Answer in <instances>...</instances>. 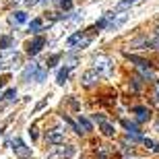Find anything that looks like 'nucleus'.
Listing matches in <instances>:
<instances>
[{
  "instance_id": "1",
  "label": "nucleus",
  "mask_w": 159,
  "mask_h": 159,
  "mask_svg": "<svg viewBox=\"0 0 159 159\" xmlns=\"http://www.w3.org/2000/svg\"><path fill=\"white\" fill-rule=\"evenodd\" d=\"M77 153V147H72V145H58V147H52L48 151V157L50 159H70L75 157Z\"/></svg>"
},
{
  "instance_id": "2",
  "label": "nucleus",
  "mask_w": 159,
  "mask_h": 159,
  "mask_svg": "<svg viewBox=\"0 0 159 159\" xmlns=\"http://www.w3.org/2000/svg\"><path fill=\"white\" fill-rule=\"evenodd\" d=\"M46 141L52 145V147H58V145H64V130L62 128H52L48 130Z\"/></svg>"
},
{
  "instance_id": "3",
  "label": "nucleus",
  "mask_w": 159,
  "mask_h": 159,
  "mask_svg": "<svg viewBox=\"0 0 159 159\" xmlns=\"http://www.w3.org/2000/svg\"><path fill=\"white\" fill-rule=\"evenodd\" d=\"M11 145H12V151H15L19 157H31V149L27 147V145H25V143L21 141L19 136H15V139H12Z\"/></svg>"
},
{
  "instance_id": "4",
  "label": "nucleus",
  "mask_w": 159,
  "mask_h": 159,
  "mask_svg": "<svg viewBox=\"0 0 159 159\" xmlns=\"http://www.w3.org/2000/svg\"><path fill=\"white\" fill-rule=\"evenodd\" d=\"M43 46H46V37H43V35H37L35 39L27 46V52H29L31 56H35V54L41 52V48H43Z\"/></svg>"
},
{
  "instance_id": "5",
  "label": "nucleus",
  "mask_w": 159,
  "mask_h": 159,
  "mask_svg": "<svg viewBox=\"0 0 159 159\" xmlns=\"http://www.w3.org/2000/svg\"><path fill=\"white\" fill-rule=\"evenodd\" d=\"M81 81H83V85H87V87H89V85H93L95 81H99V70H95V68H93V70H87L85 75H83Z\"/></svg>"
},
{
  "instance_id": "6",
  "label": "nucleus",
  "mask_w": 159,
  "mask_h": 159,
  "mask_svg": "<svg viewBox=\"0 0 159 159\" xmlns=\"http://www.w3.org/2000/svg\"><path fill=\"white\" fill-rule=\"evenodd\" d=\"M110 64H112V60L107 58V56H97L95 58V70H107L110 68Z\"/></svg>"
},
{
  "instance_id": "7",
  "label": "nucleus",
  "mask_w": 159,
  "mask_h": 159,
  "mask_svg": "<svg viewBox=\"0 0 159 159\" xmlns=\"http://www.w3.org/2000/svg\"><path fill=\"white\" fill-rule=\"evenodd\" d=\"M37 72H39V66H37L35 62H31V64L27 66V68H25V72H23V81H29V79L33 81Z\"/></svg>"
},
{
  "instance_id": "8",
  "label": "nucleus",
  "mask_w": 159,
  "mask_h": 159,
  "mask_svg": "<svg viewBox=\"0 0 159 159\" xmlns=\"http://www.w3.org/2000/svg\"><path fill=\"white\" fill-rule=\"evenodd\" d=\"M134 114H136V122H147L151 118V112H149L147 107H134Z\"/></svg>"
},
{
  "instance_id": "9",
  "label": "nucleus",
  "mask_w": 159,
  "mask_h": 159,
  "mask_svg": "<svg viewBox=\"0 0 159 159\" xmlns=\"http://www.w3.org/2000/svg\"><path fill=\"white\" fill-rule=\"evenodd\" d=\"M126 21H128V15H120L118 19H114L112 23H110V27H107V29H110V31H118L120 27L126 23Z\"/></svg>"
},
{
  "instance_id": "10",
  "label": "nucleus",
  "mask_w": 159,
  "mask_h": 159,
  "mask_svg": "<svg viewBox=\"0 0 159 159\" xmlns=\"http://www.w3.org/2000/svg\"><path fill=\"white\" fill-rule=\"evenodd\" d=\"M25 21H27V15H25L23 11H17V12L11 15V23L12 25H21V23H25Z\"/></svg>"
},
{
  "instance_id": "11",
  "label": "nucleus",
  "mask_w": 159,
  "mask_h": 159,
  "mask_svg": "<svg viewBox=\"0 0 159 159\" xmlns=\"http://www.w3.org/2000/svg\"><path fill=\"white\" fill-rule=\"evenodd\" d=\"M68 70H70L68 66H64V68H60V70H58V75H56V83H58V85H64V83H66V79H68Z\"/></svg>"
},
{
  "instance_id": "12",
  "label": "nucleus",
  "mask_w": 159,
  "mask_h": 159,
  "mask_svg": "<svg viewBox=\"0 0 159 159\" xmlns=\"http://www.w3.org/2000/svg\"><path fill=\"white\" fill-rule=\"evenodd\" d=\"M81 35H83L81 31H79V33H75V35H70L68 39H66V46H68V48H72V46H77V43L81 46V43H83V41H81Z\"/></svg>"
},
{
  "instance_id": "13",
  "label": "nucleus",
  "mask_w": 159,
  "mask_h": 159,
  "mask_svg": "<svg viewBox=\"0 0 159 159\" xmlns=\"http://www.w3.org/2000/svg\"><path fill=\"white\" fill-rule=\"evenodd\" d=\"M41 27H43V21L41 19H33L29 23V29L33 31V33H37V31H41Z\"/></svg>"
},
{
  "instance_id": "14",
  "label": "nucleus",
  "mask_w": 159,
  "mask_h": 159,
  "mask_svg": "<svg viewBox=\"0 0 159 159\" xmlns=\"http://www.w3.org/2000/svg\"><path fill=\"white\" fill-rule=\"evenodd\" d=\"M79 128H83V132H87V130H91V122H89L87 118L79 116Z\"/></svg>"
},
{
  "instance_id": "15",
  "label": "nucleus",
  "mask_w": 159,
  "mask_h": 159,
  "mask_svg": "<svg viewBox=\"0 0 159 159\" xmlns=\"http://www.w3.org/2000/svg\"><path fill=\"white\" fill-rule=\"evenodd\" d=\"M11 46H12V37L11 35H2V37H0V50L11 48Z\"/></svg>"
},
{
  "instance_id": "16",
  "label": "nucleus",
  "mask_w": 159,
  "mask_h": 159,
  "mask_svg": "<svg viewBox=\"0 0 159 159\" xmlns=\"http://www.w3.org/2000/svg\"><path fill=\"white\" fill-rule=\"evenodd\" d=\"M136 0H120L118 6H116V11H124V8H128V6H132Z\"/></svg>"
},
{
  "instance_id": "17",
  "label": "nucleus",
  "mask_w": 159,
  "mask_h": 159,
  "mask_svg": "<svg viewBox=\"0 0 159 159\" xmlns=\"http://www.w3.org/2000/svg\"><path fill=\"white\" fill-rule=\"evenodd\" d=\"M101 132H103V134H106V136H114V126H112V124H101Z\"/></svg>"
},
{
  "instance_id": "18",
  "label": "nucleus",
  "mask_w": 159,
  "mask_h": 159,
  "mask_svg": "<svg viewBox=\"0 0 159 159\" xmlns=\"http://www.w3.org/2000/svg\"><path fill=\"white\" fill-rule=\"evenodd\" d=\"M15 97H17V89H6V91H4V99L12 101Z\"/></svg>"
},
{
  "instance_id": "19",
  "label": "nucleus",
  "mask_w": 159,
  "mask_h": 159,
  "mask_svg": "<svg viewBox=\"0 0 159 159\" xmlns=\"http://www.w3.org/2000/svg\"><path fill=\"white\" fill-rule=\"evenodd\" d=\"M103 27H110V23H107V15L103 19H99L97 23H95V29H103Z\"/></svg>"
},
{
  "instance_id": "20",
  "label": "nucleus",
  "mask_w": 159,
  "mask_h": 159,
  "mask_svg": "<svg viewBox=\"0 0 159 159\" xmlns=\"http://www.w3.org/2000/svg\"><path fill=\"white\" fill-rule=\"evenodd\" d=\"M46 75H48V70H43V68H39V72H37V75H35V79H33V81L41 83V81H43V79H46Z\"/></svg>"
},
{
  "instance_id": "21",
  "label": "nucleus",
  "mask_w": 159,
  "mask_h": 159,
  "mask_svg": "<svg viewBox=\"0 0 159 159\" xmlns=\"http://www.w3.org/2000/svg\"><path fill=\"white\" fill-rule=\"evenodd\" d=\"M60 6L64 11H72V0H60Z\"/></svg>"
},
{
  "instance_id": "22",
  "label": "nucleus",
  "mask_w": 159,
  "mask_h": 159,
  "mask_svg": "<svg viewBox=\"0 0 159 159\" xmlns=\"http://www.w3.org/2000/svg\"><path fill=\"white\" fill-rule=\"evenodd\" d=\"M19 64H21V56H19V54H15V58H11V62H8L6 66H19Z\"/></svg>"
},
{
  "instance_id": "23",
  "label": "nucleus",
  "mask_w": 159,
  "mask_h": 159,
  "mask_svg": "<svg viewBox=\"0 0 159 159\" xmlns=\"http://www.w3.org/2000/svg\"><path fill=\"white\" fill-rule=\"evenodd\" d=\"M58 58H60L58 54H56V56H52V58H50V62H48V68H52V66L56 64V62H58Z\"/></svg>"
},
{
  "instance_id": "24",
  "label": "nucleus",
  "mask_w": 159,
  "mask_h": 159,
  "mask_svg": "<svg viewBox=\"0 0 159 159\" xmlns=\"http://www.w3.org/2000/svg\"><path fill=\"white\" fill-rule=\"evenodd\" d=\"M93 120H97L99 124H106V118H103L101 114H93Z\"/></svg>"
},
{
  "instance_id": "25",
  "label": "nucleus",
  "mask_w": 159,
  "mask_h": 159,
  "mask_svg": "<svg viewBox=\"0 0 159 159\" xmlns=\"http://www.w3.org/2000/svg\"><path fill=\"white\" fill-rule=\"evenodd\" d=\"M29 134H31V139H37V130H35V126H31Z\"/></svg>"
},
{
  "instance_id": "26",
  "label": "nucleus",
  "mask_w": 159,
  "mask_h": 159,
  "mask_svg": "<svg viewBox=\"0 0 159 159\" xmlns=\"http://www.w3.org/2000/svg\"><path fill=\"white\" fill-rule=\"evenodd\" d=\"M46 103H48V99H43V101H39V103H37V106H35V112H37V110H41V107L46 106Z\"/></svg>"
},
{
  "instance_id": "27",
  "label": "nucleus",
  "mask_w": 159,
  "mask_h": 159,
  "mask_svg": "<svg viewBox=\"0 0 159 159\" xmlns=\"http://www.w3.org/2000/svg\"><path fill=\"white\" fill-rule=\"evenodd\" d=\"M39 2H41V0H27V4H29V6H35V4H39Z\"/></svg>"
},
{
  "instance_id": "28",
  "label": "nucleus",
  "mask_w": 159,
  "mask_h": 159,
  "mask_svg": "<svg viewBox=\"0 0 159 159\" xmlns=\"http://www.w3.org/2000/svg\"><path fill=\"white\" fill-rule=\"evenodd\" d=\"M4 83H6V77H0V89L4 87Z\"/></svg>"
},
{
  "instance_id": "29",
  "label": "nucleus",
  "mask_w": 159,
  "mask_h": 159,
  "mask_svg": "<svg viewBox=\"0 0 159 159\" xmlns=\"http://www.w3.org/2000/svg\"><path fill=\"white\" fill-rule=\"evenodd\" d=\"M155 91H157V97H159V83H155Z\"/></svg>"
},
{
  "instance_id": "30",
  "label": "nucleus",
  "mask_w": 159,
  "mask_h": 159,
  "mask_svg": "<svg viewBox=\"0 0 159 159\" xmlns=\"http://www.w3.org/2000/svg\"><path fill=\"white\" fill-rule=\"evenodd\" d=\"M153 151H157V153H159V145H157V143H155V147H153Z\"/></svg>"
},
{
  "instance_id": "31",
  "label": "nucleus",
  "mask_w": 159,
  "mask_h": 159,
  "mask_svg": "<svg viewBox=\"0 0 159 159\" xmlns=\"http://www.w3.org/2000/svg\"><path fill=\"white\" fill-rule=\"evenodd\" d=\"M11 2H15V4H17V2H23V0H11Z\"/></svg>"
},
{
  "instance_id": "32",
  "label": "nucleus",
  "mask_w": 159,
  "mask_h": 159,
  "mask_svg": "<svg viewBox=\"0 0 159 159\" xmlns=\"http://www.w3.org/2000/svg\"><path fill=\"white\" fill-rule=\"evenodd\" d=\"M157 130H159V124H157Z\"/></svg>"
},
{
  "instance_id": "33",
  "label": "nucleus",
  "mask_w": 159,
  "mask_h": 159,
  "mask_svg": "<svg viewBox=\"0 0 159 159\" xmlns=\"http://www.w3.org/2000/svg\"><path fill=\"white\" fill-rule=\"evenodd\" d=\"M157 37H159V33H157Z\"/></svg>"
}]
</instances>
